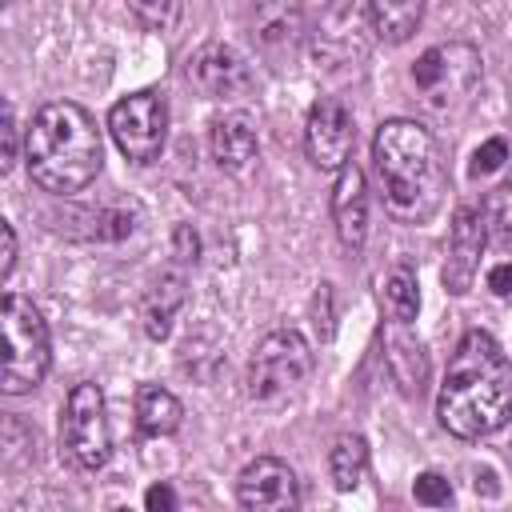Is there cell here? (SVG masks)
I'll return each instance as SVG.
<instances>
[{
    "instance_id": "cell-1",
    "label": "cell",
    "mask_w": 512,
    "mask_h": 512,
    "mask_svg": "<svg viewBox=\"0 0 512 512\" xmlns=\"http://www.w3.org/2000/svg\"><path fill=\"white\" fill-rule=\"evenodd\" d=\"M436 416L460 440L492 436L512 420V360L488 332L472 328L460 336L436 396Z\"/></svg>"
},
{
    "instance_id": "cell-2",
    "label": "cell",
    "mask_w": 512,
    "mask_h": 512,
    "mask_svg": "<svg viewBox=\"0 0 512 512\" xmlns=\"http://www.w3.org/2000/svg\"><path fill=\"white\" fill-rule=\"evenodd\" d=\"M372 160L384 192V208L404 224H424L440 212L448 192V172L436 136L404 116H392L372 136Z\"/></svg>"
},
{
    "instance_id": "cell-3",
    "label": "cell",
    "mask_w": 512,
    "mask_h": 512,
    "mask_svg": "<svg viewBox=\"0 0 512 512\" xmlns=\"http://www.w3.org/2000/svg\"><path fill=\"white\" fill-rule=\"evenodd\" d=\"M24 160H28L32 180L44 192L72 196L88 188L104 164L100 128L80 104L52 100L32 116L24 132Z\"/></svg>"
},
{
    "instance_id": "cell-4",
    "label": "cell",
    "mask_w": 512,
    "mask_h": 512,
    "mask_svg": "<svg viewBox=\"0 0 512 512\" xmlns=\"http://www.w3.org/2000/svg\"><path fill=\"white\" fill-rule=\"evenodd\" d=\"M0 332H4V384L0 388L8 396H24L48 372V360H52L48 324L32 300L8 292L0 304Z\"/></svg>"
},
{
    "instance_id": "cell-5",
    "label": "cell",
    "mask_w": 512,
    "mask_h": 512,
    "mask_svg": "<svg viewBox=\"0 0 512 512\" xmlns=\"http://www.w3.org/2000/svg\"><path fill=\"white\" fill-rule=\"evenodd\" d=\"M484 76V60L472 44L464 40H448V44H432L416 64H412V84L420 92V100L436 112L460 108L476 84Z\"/></svg>"
},
{
    "instance_id": "cell-6",
    "label": "cell",
    "mask_w": 512,
    "mask_h": 512,
    "mask_svg": "<svg viewBox=\"0 0 512 512\" xmlns=\"http://www.w3.org/2000/svg\"><path fill=\"white\" fill-rule=\"evenodd\" d=\"M60 448L84 472H96L108 464L112 432H108V416H104V392L92 380H84L68 392V404L60 412Z\"/></svg>"
},
{
    "instance_id": "cell-7",
    "label": "cell",
    "mask_w": 512,
    "mask_h": 512,
    "mask_svg": "<svg viewBox=\"0 0 512 512\" xmlns=\"http://www.w3.org/2000/svg\"><path fill=\"white\" fill-rule=\"evenodd\" d=\"M312 372V348L296 328L268 332L248 360V392L256 400H276L292 388H300Z\"/></svg>"
},
{
    "instance_id": "cell-8",
    "label": "cell",
    "mask_w": 512,
    "mask_h": 512,
    "mask_svg": "<svg viewBox=\"0 0 512 512\" xmlns=\"http://www.w3.org/2000/svg\"><path fill=\"white\" fill-rule=\"evenodd\" d=\"M108 132L116 140V148L136 160V164H152L164 152L168 140V104L156 88H140L128 92L124 100L112 104L108 112Z\"/></svg>"
},
{
    "instance_id": "cell-9",
    "label": "cell",
    "mask_w": 512,
    "mask_h": 512,
    "mask_svg": "<svg viewBox=\"0 0 512 512\" xmlns=\"http://www.w3.org/2000/svg\"><path fill=\"white\" fill-rule=\"evenodd\" d=\"M352 144H356V124H352V112L336 100V96H324L312 104L308 112V124H304V148H308V160L324 172H340L352 156Z\"/></svg>"
},
{
    "instance_id": "cell-10",
    "label": "cell",
    "mask_w": 512,
    "mask_h": 512,
    "mask_svg": "<svg viewBox=\"0 0 512 512\" xmlns=\"http://www.w3.org/2000/svg\"><path fill=\"white\" fill-rule=\"evenodd\" d=\"M488 244V212L476 204H460L448 232V256H444V288L452 296H464L480 272V252Z\"/></svg>"
},
{
    "instance_id": "cell-11",
    "label": "cell",
    "mask_w": 512,
    "mask_h": 512,
    "mask_svg": "<svg viewBox=\"0 0 512 512\" xmlns=\"http://www.w3.org/2000/svg\"><path fill=\"white\" fill-rule=\"evenodd\" d=\"M188 80L208 96V100H236L248 96L256 76L248 60L232 44H204L188 56Z\"/></svg>"
},
{
    "instance_id": "cell-12",
    "label": "cell",
    "mask_w": 512,
    "mask_h": 512,
    "mask_svg": "<svg viewBox=\"0 0 512 512\" xmlns=\"http://www.w3.org/2000/svg\"><path fill=\"white\" fill-rule=\"evenodd\" d=\"M236 500L252 512H284L300 504V480L284 460L256 456L236 480Z\"/></svg>"
},
{
    "instance_id": "cell-13",
    "label": "cell",
    "mask_w": 512,
    "mask_h": 512,
    "mask_svg": "<svg viewBox=\"0 0 512 512\" xmlns=\"http://www.w3.org/2000/svg\"><path fill=\"white\" fill-rule=\"evenodd\" d=\"M332 224L348 252H356L368 236V184L352 160L336 172V184H332Z\"/></svg>"
},
{
    "instance_id": "cell-14",
    "label": "cell",
    "mask_w": 512,
    "mask_h": 512,
    "mask_svg": "<svg viewBox=\"0 0 512 512\" xmlns=\"http://www.w3.org/2000/svg\"><path fill=\"white\" fill-rule=\"evenodd\" d=\"M304 36V12L300 0H256L252 8V40L264 56H292V48Z\"/></svg>"
},
{
    "instance_id": "cell-15",
    "label": "cell",
    "mask_w": 512,
    "mask_h": 512,
    "mask_svg": "<svg viewBox=\"0 0 512 512\" xmlns=\"http://www.w3.org/2000/svg\"><path fill=\"white\" fill-rule=\"evenodd\" d=\"M208 148H212V160L224 168V172H248L256 152H260V136H256V120L248 112H224L212 120V132H208Z\"/></svg>"
},
{
    "instance_id": "cell-16",
    "label": "cell",
    "mask_w": 512,
    "mask_h": 512,
    "mask_svg": "<svg viewBox=\"0 0 512 512\" xmlns=\"http://www.w3.org/2000/svg\"><path fill=\"white\" fill-rule=\"evenodd\" d=\"M180 304H184V276L180 272H160L152 280V288L144 292V300H140L144 332L152 340H164L168 328H172V316L180 312Z\"/></svg>"
},
{
    "instance_id": "cell-17",
    "label": "cell",
    "mask_w": 512,
    "mask_h": 512,
    "mask_svg": "<svg viewBox=\"0 0 512 512\" xmlns=\"http://www.w3.org/2000/svg\"><path fill=\"white\" fill-rule=\"evenodd\" d=\"M424 16V0H368V20L372 32L384 44H404Z\"/></svg>"
},
{
    "instance_id": "cell-18",
    "label": "cell",
    "mask_w": 512,
    "mask_h": 512,
    "mask_svg": "<svg viewBox=\"0 0 512 512\" xmlns=\"http://www.w3.org/2000/svg\"><path fill=\"white\" fill-rule=\"evenodd\" d=\"M180 416H184V408H180V400L168 388L140 384V392H136V424H140L144 436H168V432H176L180 428Z\"/></svg>"
},
{
    "instance_id": "cell-19",
    "label": "cell",
    "mask_w": 512,
    "mask_h": 512,
    "mask_svg": "<svg viewBox=\"0 0 512 512\" xmlns=\"http://www.w3.org/2000/svg\"><path fill=\"white\" fill-rule=\"evenodd\" d=\"M380 304L388 312L392 324H412L420 312V288H416V272L408 264H396L392 272H384L380 280Z\"/></svg>"
},
{
    "instance_id": "cell-20",
    "label": "cell",
    "mask_w": 512,
    "mask_h": 512,
    "mask_svg": "<svg viewBox=\"0 0 512 512\" xmlns=\"http://www.w3.org/2000/svg\"><path fill=\"white\" fill-rule=\"evenodd\" d=\"M364 472H368V444H364V436H356V432L336 436V444L328 452V476H332V484L340 492H352L364 480Z\"/></svg>"
},
{
    "instance_id": "cell-21",
    "label": "cell",
    "mask_w": 512,
    "mask_h": 512,
    "mask_svg": "<svg viewBox=\"0 0 512 512\" xmlns=\"http://www.w3.org/2000/svg\"><path fill=\"white\" fill-rule=\"evenodd\" d=\"M356 32H364V24H360V12L348 4V0H340L324 20H320V32H316V52L324 48V52H332V44H340V56H360L364 52V44H356Z\"/></svg>"
},
{
    "instance_id": "cell-22",
    "label": "cell",
    "mask_w": 512,
    "mask_h": 512,
    "mask_svg": "<svg viewBox=\"0 0 512 512\" xmlns=\"http://www.w3.org/2000/svg\"><path fill=\"white\" fill-rule=\"evenodd\" d=\"M388 368H392V376H396V384H400L404 392H420V384H424V376H428L424 348H420L412 336L392 332V336H388Z\"/></svg>"
},
{
    "instance_id": "cell-23",
    "label": "cell",
    "mask_w": 512,
    "mask_h": 512,
    "mask_svg": "<svg viewBox=\"0 0 512 512\" xmlns=\"http://www.w3.org/2000/svg\"><path fill=\"white\" fill-rule=\"evenodd\" d=\"M144 32H168L180 20V0H124Z\"/></svg>"
},
{
    "instance_id": "cell-24",
    "label": "cell",
    "mask_w": 512,
    "mask_h": 512,
    "mask_svg": "<svg viewBox=\"0 0 512 512\" xmlns=\"http://www.w3.org/2000/svg\"><path fill=\"white\" fill-rule=\"evenodd\" d=\"M412 496H416V504H428V508L452 504V488H448V480L440 472H420L416 484H412Z\"/></svg>"
},
{
    "instance_id": "cell-25",
    "label": "cell",
    "mask_w": 512,
    "mask_h": 512,
    "mask_svg": "<svg viewBox=\"0 0 512 512\" xmlns=\"http://www.w3.org/2000/svg\"><path fill=\"white\" fill-rule=\"evenodd\" d=\"M504 160H508V144H504L500 136H492V140H484V144L472 152V176H488V172H496Z\"/></svg>"
},
{
    "instance_id": "cell-26",
    "label": "cell",
    "mask_w": 512,
    "mask_h": 512,
    "mask_svg": "<svg viewBox=\"0 0 512 512\" xmlns=\"http://www.w3.org/2000/svg\"><path fill=\"white\" fill-rule=\"evenodd\" d=\"M492 220L500 224V236L512 240V180L496 188V208H492Z\"/></svg>"
},
{
    "instance_id": "cell-27",
    "label": "cell",
    "mask_w": 512,
    "mask_h": 512,
    "mask_svg": "<svg viewBox=\"0 0 512 512\" xmlns=\"http://www.w3.org/2000/svg\"><path fill=\"white\" fill-rule=\"evenodd\" d=\"M12 268H16V228L4 220V224H0V276L8 280Z\"/></svg>"
},
{
    "instance_id": "cell-28",
    "label": "cell",
    "mask_w": 512,
    "mask_h": 512,
    "mask_svg": "<svg viewBox=\"0 0 512 512\" xmlns=\"http://www.w3.org/2000/svg\"><path fill=\"white\" fill-rule=\"evenodd\" d=\"M16 144H20V128H16V112L4 108V172L16 164Z\"/></svg>"
},
{
    "instance_id": "cell-29",
    "label": "cell",
    "mask_w": 512,
    "mask_h": 512,
    "mask_svg": "<svg viewBox=\"0 0 512 512\" xmlns=\"http://www.w3.org/2000/svg\"><path fill=\"white\" fill-rule=\"evenodd\" d=\"M144 508H148V512H172V508H176V492H172L168 484H152V488L144 492Z\"/></svg>"
},
{
    "instance_id": "cell-30",
    "label": "cell",
    "mask_w": 512,
    "mask_h": 512,
    "mask_svg": "<svg viewBox=\"0 0 512 512\" xmlns=\"http://www.w3.org/2000/svg\"><path fill=\"white\" fill-rule=\"evenodd\" d=\"M488 288H492L496 296H512V260H504V264H496V268L488 272Z\"/></svg>"
},
{
    "instance_id": "cell-31",
    "label": "cell",
    "mask_w": 512,
    "mask_h": 512,
    "mask_svg": "<svg viewBox=\"0 0 512 512\" xmlns=\"http://www.w3.org/2000/svg\"><path fill=\"white\" fill-rule=\"evenodd\" d=\"M176 260H196V236L184 224L176 228Z\"/></svg>"
},
{
    "instance_id": "cell-32",
    "label": "cell",
    "mask_w": 512,
    "mask_h": 512,
    "mask_svg": "<svg viewBox=\"0 0 512 512\" xmlns=\"http://www.w3.org/2000/svg\"><path fill=\"white\" fill-rule=\"evenodd\" d=\"M4 4H12V0H4Z\"/></svg>"
}]
</instances>
